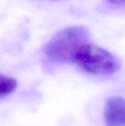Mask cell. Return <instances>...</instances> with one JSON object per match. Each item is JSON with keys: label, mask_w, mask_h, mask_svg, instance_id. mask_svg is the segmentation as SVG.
<instances>
[{"label": "cell", "mask_w": 125, "mask_h": 126, "mask_svg": "<svg viewBox=\"0 0 125 126\" xmlns=\"http://www.w3.org/2000/svg\"><path fill=\"white\" fill-rule=\"evenodd\" d=\"M89 43V32L83 26L66 28L54 35L45 48V53L56 62H74L78 51Z\"/></svg>", "instance_id": "6da1fadb"}, {"label": "cell", "mask_w": 125, "mask_h": 126, "mask_svg": "<svg viewBox=\"0 0 125 126\" xmlns=\"http://www.w3.org/2000/svg\"><path fill=\"white\" fill-rule=\"evenodd\" d=\"M74 63L92 75H111L119 67L118 61L111 52L91 43L85 44L78 51Z\"/></svg>", "instance_id": "7a4b0ae2"}, {"label": "cell", "mask_w": 125, "mask_h": 126, "mask_svg": "<svg viewBox=\"0 0 125 126\" xmlns=\"http://www.w3.org/2000/svg\"><path fill=\"white\" fill-rule=\"evenodd\" d=\"M105 121L107 126H125V99L113 96L109 97L105 109Z\"/></svg>", "instance_id": "3957f363"}, {"label": "cell", "mask_w": 125, "mask_h": 126, "mask_svg": "<svg viewBox=\"0 0 125 126\" xmlns=\"http://www.w3.org/2000/svg\"><path fill=\"white\" fill-rule=\"evenodd\" d=\"M17 87L15 79L0 73V98L8 96L13 93Z\"/></svg>", "instance_id": "277c9868"}]
</instances>
